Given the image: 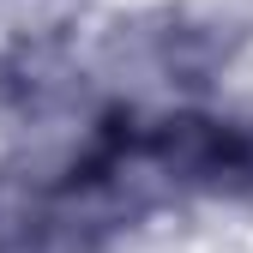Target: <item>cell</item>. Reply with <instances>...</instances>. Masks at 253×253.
I'll return each instance as SVG.
<instances>
[{"label":"cell","instance_id":"cell-1","mask_svg":"<svg viewBox=\"0 0 253 253\" xmlns=\"http://www.w3.org/2000/svg\"><path fill=\"white\" fill-rule=\"evenodd\" d=\"M151 151L163 157L169 169H181V175H205V181L253 163L247 139H235L229 126L199 121V115H175V121H163V126H157V139H151Z\"/></svg>","mask_w":253,"mask_h":253}]
</instances>
